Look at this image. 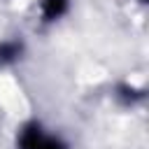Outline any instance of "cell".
I'll list each match as a JSON object with an SVG mask.
<instances>
[{"label": "cell", "instance_id": "cell-3", "mask_svg": "<svg viewBox=\"0 0 149 149\" xmlns=\"http://www.w3.org/2000/svg\"><path fill=\"white\" fill-rule=\"evenodd\" d=\"M12 54H16V47H14V44H7V47L0 49V58H2V61H5V58H12Z\"/></svg>", "mask_w": 149, "mask_h": 149}, {"label": "cell", "instance_id": "cell-2", "mask_svg": "<svg viewBox=\"0 0 149 149\" xmlns=\"http://www.w3.org/2000/svg\"><path fill=\"white\" fill-rule=\"evenodd\" d=\"M33 149H63V147H61L58 142H54V140H44V137H42Z\"/></svg>", "mask_w": 149, "mask_h": 149}, {"label": "cell", "instance_id": "cell-1", "mask_svg": "<svg viewBox=\"0 0 149 149\" xmlns=\"http://www.w3.org/2000/svg\"><path fill=\"white\" fill-rule=\"evenodd\" d=\"M65 9V0H44V16L56 19L58 14H63Z\"/></svg>", "mask_w": 149, "mask_h": 149}]
</instances>
